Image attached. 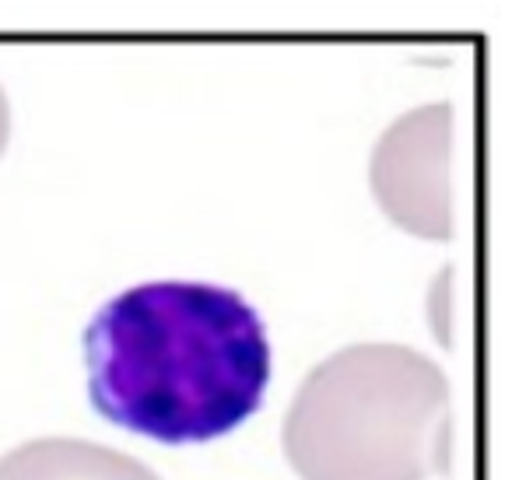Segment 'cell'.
Instances as JSON below:
<instances>
[{"instance_id": "obj_4", "label": "cell", "mask_w": 512, "mask_h": 480, "mask_svg": "<svg viewBox=\"0 0 512 480\" xmlns=\"http://www.w3.org/2000/svg\"><path fill=\"white\" fill-rule=\"evenodd\" d=\"M0 480H162L148 463L85 438H36L0 456Z\"/></svg>"}, {"instance_id": "obj_3", "label": "cell", "mask_w": 512, "mask_h": 480, "mask_svg": "<svg viewBox=\"0 0 512 480\" xmlns=\"http://www.w3.org/2000/svg\"><path fill=\"white\" fill-rule=\"evenodd\" d=\"M449 151H453L449 102L411 109L386 130L372 151L369 179L379 207L393 225L425 239L453 235Z\"/></svg>"}, {"instance_id": "obj_2", "label": "cell", "mask_w": 512, "mask_h": 480, "mask_svg": "<svg viewBox=\"0 0 512 480\" xmlns=\"http://www.w3.org/2000/svg\"><path fill=\"white\" fill-rule=\"evenodd\" d=\"M302 480H428L449 466V379L404 344H351L302 379L285 417Z\"/></svg>"}, {"instance_id": "obj_5", "label": "cell", "mask_w": 512, "mask_h": 480, "mask_svg": "<svg viewBox=\"0 0 512 480\" xmlns=\"http://www.w3.org/2000/svg\"><path fill=\"white\" fill-rule=\"evenodd\" d=\"M8 137H11V109H8V95L0 88V155L8 148Z\"/></svg>"}, {"instance_id": "obj_1", "label": "cell", "mask_w": 512, "mask_h": 480, "mask_svg": "<svg viewBox=\"0 0 512 480\" xmlns=\"http://www.w3.org/2000/svg\"><path fill=\"white\" fill-rule=\"evenodd\" d=\"M88 396L109 424L165 445L239 428L271 382L264 319L232 288L148 281L109 298L85 330Z\"/></svg>"}]
</instances>
